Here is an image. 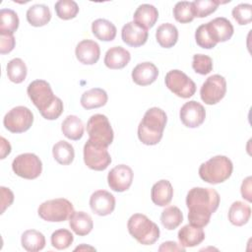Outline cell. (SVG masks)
I'll return each mask as SVG.
<instances>
[{"mask_svg": "<svg viewBox=\"0 0 252 252\" xmlns=\"http://www.w3.org/2000/svg\"><path fill=\"white\" fill-rule=\"evenodd\" d=\"M220 197L212 188L194 187L189 190L186 196L189 223L195 226L204 227L210 222L211 216L219 208Z\"/></svg>", "mask_w": 252, "mask_h": 252, "instance_id": "6da1fadb", "label": "cell"}, {"mask_svg": "<svg viewBox=\"0 0 252 252\" xmlns=\"http://www.w3.org/2000/svg\"><path fill=\"white\" fill-rule=\"evenodd\" d=\"M27 94L43 118L54 120L62 114L63 102L58 96L54 95L49 83L46 81H32L28 86Z\"/></svg>", "mask_w": 252, "mask_h": 252, "instance_id": "7a4b0ae2", "label": "cell"}, {"mask_svg": "<svg viewBox=\"0 0 252 252\" xmlns=\"http://www.w3.org/2000/svg\"><path fill=\"white\" fill-rule=\"evenodd\" d=\"M167 122L165 112L158 107H152L146 111L138 126L139 140L148 146H154L160 142Z\"/></svg>", "mask_w": 252, "mask_h": 252, "instance_id": "3957f363", "label": "cell"}, {"mask_svg": "<svg viewBox=\"0 0 252 252\" xmlns=\"http://www.w3.org/2000/svg\"><path fill=\"white\" fill-rule=\"evenodd\" d=\"M232 169V162L227 157L216 156L200 165L199 175L207 183L219 184L230 177Z\"/></svg>", "mask_w": 252, "mask_h": 252, "instance_id": "277c9868", "label": "cell"}, {"mask_svg": "<svg viewBox=\"0 0 252 252\" xmlns=\"http://www.w3.org/2000/svg\"><path fill=\"white\" fill-rule=\"evenodd\" d=\"M129 233L141 244L152 245L159 237V228L147 216L134 214L127 222Z\"/></svg>", "mask_w": 252, "mask_h": 252, "instance_id": "5b68a950", "label": "cell"}, {"mask_svg": "<svg viewBox=\"0 0 252 252\" xmlns=\"http://www.w3.org/2000/svg\"><path fill=\"white\" fill-rule=\"evenodd\" d=\"M74 212L73 204L65 198H57L41 203L37 209L38 216L46 221L60 222L68 220Z\"/></svg>", "mask_w": 252, "mask_h": 252, "instance_id": "8992f818", "label": "cell"}, {"mask_svg": "<svg viewBox=\"0 0 252 252\" xmlns=\"http://www.w3.org/2000/svg\"><path fill=\"white\" fill-rule=\"evenodd\" d=\"M87 132L89 139L101 147L107 148L113 142V130L108 118L103 114H94L89 118Z\"/></svg>", "mask_w": 252, "mask_h": 252, "instance_id": "52a82bcc", "label": "cell"}, {"mask_svg": "<svg viewBox=\"0 0 252 252\" xmlns=\"http://www.w3.org/2000/svg\"><path fill=\"white\" fill-rule=\"evenodd\" d=\"M13 171L25 179H35L42 171V162L39 158L32 153L17 156L12 162Z\"/></svg>", "mask_w": 252, "mask_h": 252, "instance_id": "ba28073f", "label": "cell"}, {"mask_svg": "<svg viewBox=\"0 0 252 252\" xmlns=\"http://www.w3.org/2000/svg\"><path fill=\"white\" fill-rule=\"evenodd\" d=\"M33 122V114L26 106H16L9 110L3 119L5 128L12 133L28 131Z\"/></svg>", "mask_w": 252, "mask_h": 252, "instance_id": "9c48e42d", "label": "cell"}, {"mask_svg": "<svg viewBox=\"0 0 252 252\" xmlns=\"http://www.w3.org/2000/svg\"><path fill=\"white\" fill-rule=\"evenodd\" d=\"M84 161L89 168L101 171L108 167L111 158L107 148L101 147L89 139L84 146Z\"/></svg>", "mask_w": 252, "mask_h": 252, "instance_id": "30bf717a", "label": "cell"}, {"mask_svg": "<svg viewBox=\"0 0 252 252\" xmlns=\"http://www.w3.org/2000/svg\"><path fill=\"white\" fill-rule=\"evenodd\" d=\"M164 83L168 90L182 98L191 97L196 92L195 83L180 70H171L167 72Z\"/></svg>", "mask_w": 252, "mask_h": 252, "instance_id": "8fae6325", "label": "cell"}, {"mask_svg": "<svg viewBox=\"0 0 252 252\" xmlns=\"http://www.w3.org/2000/svg\"><path fill=\"white\" fill-rule=\"evenodd\" d=\"M226 93V81L224 77L216 74L210 76L200 89L201 99L209 105L216 104L223 98Z\"/></svg>", "mask_w": 252, "mask_h": 252, "instance_id": "7c38bea8", "label": "cell"}, {"mask_svg": "<svg viewBox=\"0 0 252 252\" xmlns=\"http://www.w3.org/2000/svg\"><path fill=\"white\" fill-rule=\"evenodd\" d=\"M133 170L126 164L114 166L107 175V183L110 189L115 192H124L128 190L133 181Z\"/></svg>", "mask_w": 252, "mask_h": 252, "instance_id": "4fadbf2b", "label": "cell"}, {"mask_svg": "<svg viewBox=\"0 0 252 252\" xmlns=\"http://www.w3.org/2000/svg\"><path fill=\"white\" fill-rule=\"evenodd\" d=\"M181 122L188 128L199 127L206 118L204 106L196 100H190L182 105L179 112Z\"/></svg>", "mask_w": 252, "mask_h": 252, "instance_id": "5bb4252c", "label": "cell"}, {"mask_svg": "<svg viewBox=\"0 0 252 252\" xmlns=\"http://www.w3.org/2000/svg\"><path fill=\"white\" fill-rule=\"evenodd\" d=\"M206 30L215 43L224 42L233 34L232 24L224 17H218L205 24Z\"/></svg>", "mask_w": 252, "mask_h": 252, "instance_id": "9a60e30c", "label": "cell"}, {"mask_svg": "<svg viewBox=\"0 0 252 252\" xmlns=\"http://www.w3.org/2000/svg\"><path fill=\"white\" fill-rule=\"evenodd\" d=\"M90 207L97 216H108L115 209V198L106 190H97L90 198Z\"/></svg>", "mask_w": 252, "mask_h": 252, "instance_id": "2e32d148", "label": "cell"}, {"mask_svg": "<svg viewBox=\"0 0 252 252\" xmlns=\"http://www.w3.org/2000/svg\"><path fill=\"white\" fill-rule=\"evenodd\" d=\"M149 32L134 22H129L123 26L121 30V37L123 42L132 47L142 46L147 42Z\"/></svg>", "mask_w": 252, "mask_h": 252, "instance_id": "e0dca14e", "label": "cell"}, {"mask_svg": "<svg viewBox=\"0 0 252 252\" xmlns=\"http://www.w3.org/2000/svg\"><path fill=\"white\" fill-rule=\"evenodd\" d=\"M77 59L85 65H93L99 59L100 48L99 45L91 39H84L80 41L75 49Z\"/></svg>", "mask_w": 252, "mask_h": 252, "instance_id": "ac0fdd59", "label": "cell"}, {"mask_svg": "<svg viewBox=\"0 0 252 252\" xmlns=\"http://www.w3.org/2000/svg\"><path fill=\"white\" fill-rule=\"evenodd\" d=\"M131 76L135 84L139 86H148L157 80L158 70L152 62H142L132 70Z\"/></svg>", "mask_w": 252, "mask_h": 252, "instance_id": "d6986e66", "label": "cell"}, {"mask_svg": "<svg viewBox=\"0 0 252 252\" xmlns=\"http://www.w3.org/2000/svg\"><path fill=\"white\" fill-rule=\"evenodd\" d=\"M177 237L182 247H194L205 239V232L202 227L188 223L179 229Z\"/></svg>", "mask_w": 252, "mask_h": 252, "instance_id": "ffe728a7", "label": "cell"}, {"mask_svg": "<svg viewBox=\"0 0 252 252\" xmlns=\"http://www.w3.org/2000/svg\"><path fill=\"white\" fill-rule=\"evenodd\" d=\"M134 23L145 30H149L155 26L156 22L158 19V9L151 4H142L140 5L133 16Z\"/></svg>", "mask_w": 252, "mask_h": 252, "instance_id": "44dd1931", "label": "cell"}, {"mask_svg": "<svg viewBox=\"0 0 252 252\" xmlns=\"http://www.w3.org/2000/svg\"><path fill=\"white\" fill-rule=\"evenodd\" d=\"M173 197V188L166 179H161L155 183L151 190V199L153 203L159 207L168 205Z\"/></svg>", "mask_w": 252, "mask_h": 252, "instance_id": "7402d4cb", "label": "cell"}, {"mask_svg": "<svg viewBox=\"0 0 252 252\" xmlns=\"http://www.w3.org/2000/svg\"><path fill=\"white\" fill-rule=\"evenodd\" d=\"M131 59L130 52L121 46H113L109 48L104 56V64L112 70L124 68Z\"/></svg>", "mask_w": 252, "mask_h": 252, "instance_id": "603a6c76", "label": "cell"}, {"mask_svg": "<svg viewBox=\"0 0 252 252\" xmlns=\"http://www.w3.org/2000/svg\"><path fill=\"white\" fill-rule=\"evenodd\" d=\"M69 225L77 235L84 236L92 231L94 222L89 214L82 211H74L69 218Z\"/></svg>", "mask_w": 252, "mask_h": 252, "instance_id": "cb8c5ba5", "label": "cell"}, {"mask_svg": "<svg viewBox=\"0 0 252 252\" xmlns=\"http://www.w3.org/2000/svg\"><path fill=\"white\" fill-rule=\"evenodd\" d=\"M156 38L161 47L170 48L175 45L178 40V30L170 23L161 24L157 29Z\"/></svg>", "mask_w": 252, "mask_h": 252, "instance_id": "d4e9b609", "label": "cell"}, {"mask_svg": "<svg viewBox=\"0 0 252 252\" xmlns=\"http://www.w3.org/2000/svg\"><path fill=\"white\" fill-rule=\"evenodd\" d=\"M51 12L46 5L34 4L27 11V21L32 27H43L49 23Z\"/></svg>", "mask_w": 252, "mask_h": 252, "instance_id": "484cf974", "label": "cell"}, {"mask_svg": "<svg viewBox=\"0 0 252 252\" xmlns=\"http://www.w3.org/2000/svg\"><path fill=\"white\" fill-rule=\"evenodd\" d=\"M107 94L100 88H94L85 92L81 96V105L86 109L97 108L107 102Z\"/></svg>", "mask_w": 252, "mask_h": 252, "instance_id": "4316f807", "label": "cell"}, {"mask_svg": "<svg viewBox=\"0 0 252 252\" xmlns=\"http://www.w3.org/2000/svg\"><path fill=\"white\" fill-rule=\"evenodd\" d=\"M251 216V208L249 205L241 202L235 201L231 204L228 210V220L236 226H242L249 220Z\"/></svg>", "mask_w": 252, "mask_h": 252, "instance_id": "83f0119b", "label": "cell"}, {"mask_svg": "<svg viewBox=\"0 0 252 252\" xmlns=\"http://www.w3.org/2000/svg\"><path fill=\"white\" fill-rule=\"evenodd\" d=\"M63 135L73 141L80 140L84 135V124L76 115H68L61 124Z\"/></svg>", "mask_w": 252, "mask_h": 252, "instance_id": "f1b7e54d", "label": "cell"}, {"mask_svg": "<svg viewBox=\"0 0 252 252\" xmlns=\"http://www.w3.org/2000/svg\"><path fill=\"white\" fill-rule=\"evenodd\" d=\"M21 244L29 252L40 251L45 246V237L38 230L28 229L22 234Z\"/></svg>", "mask_w": 252, "mask_h": 252, "instance_id": "f546056e", "label": "cell"}, {"mask_svg": "<svg viewBox=\"0 0 252 252\" xmlns=\"http://www.w3.org/2000/svg\"><path fill=\"white\" fill-rule=\"evenodd\" d=\"M94 35L101 41H111L116 36V27L108 20L97 19L92 24Z\"/></svg>", "mask_w": 252, "mask_h": 252, "instance_id": "4dcf8cb0", "label": "cell"}, {"mask_svg": "<svg viewBox=\"0 0 252 252\" xmlns=\"http://www.w3.org/2000/svg\"><path fill=\"white\" fill-rule=\"evenodd\" d=\"M52 155L54 159L63 165L70 164L75 158V151L73 146L66 141L57 142L52 148Z\"/></svg>", "mask_w": 252, "mask_h": 252, "instance_id": "1f68e13d", "label": "cell"}, {"mask_svg": "<svg viewBox=\"0 0 252 252\" xmlns=\"http://www.w3.org/2000/svg\"><path fill=\"white\" fill-rule=\"evenodd\" d=\"M6 71L8 79L15 84L24 82L28 73L26 63L21 58H14L10 60L7 64Z\"/></svg>", "mask_w": 252, "mask_h": 252, "instance_id": "d6a6232c", "label": "cell"}, {"mask_svg": "<svg viewBox=\"0 0 252 252\" xmlns=\"http://www.w3.org/2000/svg\"><path fill=\"white\" fill-rule=\"evenodd\" d=\"M182 221L183 215L180 209L176 206H169L161 212L160 222L168 230L175 229Z\"/></svg>", "mask_w": 252, "mask_h": 252, "instance_id": "836d02e7", "label": "cell"}, {"mask_svg": "<svg viewBox=\"0 0 252 252\" xmlns=\"http://www.w3.org/2000/svg\"><path fill=\"white\" fill-rule=\"evenodd\" d=\"M19 17L14 10L1 9L0 11V33L13 34L19 28Z\"/></svg>", "mask_w": 252, "mask_h": 252, "instance_id": "e575fe53", "label": "cell"}, {"mask_svg": "<svg viewBox=\"0 0 252 252\" xmlns=\"http://www.w3.org/2000/svg\"><path fill=\"white\" fill-rule=\"evenodd\" d=\"M54 9L57 17L62 20H71L79 13V6L73 0H59L55 3Z\"/></svg>", "mask_w": 252, "mask_h": 252, "instance_id": "d590c367", "label": "cell"}, {"mask_svg": "<svg viewBox=\"0 0 252 252\" xmlns=\"http://www.w3.org/2000/svg\"><path fill=\"white\" fill-rule=\"evenodd\" d=\"M220 1L217 0H195L192 2V10L194 17L205 18L214 13Z\"/></svg>", "mask_w": 252, "mask_h": 252, "instance_id": "8d00e7d4", "label": "cell"}, {"mask_svg": "<svg viewBox=\"0 0 252 252\" xmlns=\"http://www.w3.org/2000/svg\"><path fill=\"white\" fill-rule=\"evenodd\" d=\"M173 17L177 22L181 24H187L192 22L195 18L192 10V2H177L173 8Z\"/></svg>", "mask_w": 252, "mask_h": 252, "instance_id": "74e56055", "label": "cell"}, {"mask_svg": "<svg viewBox=\"0 0 252 252\" xmlns=\"http://www.w3.org/2000/svg\"><path fill=\"white\" fill-rule=\"evenodd\" d=\"M50 240H51V245L54 248L58 250H62V249L68 248L73 243L74 236L70 230L65 228H60L55 230L51 234Z\"/></svg>", "mask_w": 252, "mask_h": 252, "instance_id": "f35d334b", "label": "cell"}, {"mask_svg": "<svg viewBox=\"0 0 252 252\" xmlns=\"http://www.w3.org/2000/svg\"><path fill=\"white\" fill-rule=\"evenodd\" d=\"M232 17L238 25H248L252 21V5L241 3L232 9Z\"/></svg>", "mask_w": 252, "mask_h": 252, "instance_id": "ab89813d", "label": "cell"}, {"mask_svg": "<svg viewBox=\"0 0 252 252\" xmlns=\"http://www.w3.org/2000/svg\"><path fill=\"white\" fill-rule=\"evenodd\" d=\"M192 68L200 75H207L213 70V60L208 55L195 54L193 55Z\"/></svg>", "mask_w": 252, "mask_h": 252, "instance_id": "60d3db41", "label": "cell"}, {"mask_svg": "<svg viewBox=\"0 0 252 252\" xmlns=\"http://www.w3.org/2000/svg\"><path fill=\"white\" fill-rule=\"evenodd\" d=\"M195 40L200 47L206 48V49L214 48L217 45V43H215L211 39V37L206 30L205 24H203L197 28V30L195 32Z\"/></svg>", "mask_w": 252, "mask_h": 252, "instance_id": "b9f144b4", "label": "cell"}, {"mask_svg": "<svg viewBox=\"0 0 252 252\" xmlns=\"http://www.w3.org/2000/svg\"><path fill=\"white\" fill-rule=\"evenodd\" d=\"M16 44V40L11 33H0V53L6 54L11 52Z\"/></svg>", "mask_w": 252, "mask_h": 252, "instance_id": "7bdbcfd3", "label": "cell"}, {"mask_svg": "<svg viewBox=\"0 0 252 252\" xmlns=\"http://www.w3.org/2000/svg\"><path fill=\"white\" fill-rule=\"evenodd\" d=\"M1 189V214L5 212V210L10 207L14 201V194L13 192L4 186L0 187Z\"/></svg>", "mask_w": 252, "mask_h": 252, "instance_id": "ee69618b", "label": "cell"}, {"mask_svg": "<svg viewBox=\"0 0 252 252\" xmlns=\"http://www.w3.org/2000/svg\"><path fill=\"white\" fill-rule=\"evenodd\" d=\"M251 176H248L246 177L242 184H241V195H242V198H244L245 200H247L248 202H251L252 201V198H251Z\"/></svg>", "mask_w": 252, "mask_h": 252, "instance_id": "f6af8a7d", "label": "cell"}, {"mask_svg": "<svg viewBox=\"0 0 252 252\" xmlns=\"http://www.w3.org/2000/svg\"><path fill=\"white\" fill-rule=\"evenodd\" d=\"M158 251H185V248L181 245H178L174 241H165L161 243V245L158 248Z\"/></svg>", "mask_w": 252, "mask_h": 252, "instance_id": "bcb514c9", "label": "cell"}, {"mask_svg": "<svg viewBox=\"0 0 252 252\" xmlns=\"http://www.w3.org/2000/svg\"><path fill=\"white\" fill-rule=\"evenodd\" d=\"M1 158H5L6 156H8L10 153H11V145L10 143L4 138V137H1Z\"/></svg>", "mask_w": 252, "mask_h": 252, "instance_id": "7dc6e473", "label": "cell"}, {"mask_svg": "<svg viewBox=\"0 0 252 252\" xmlns=\"http://www.w3.org/2000/svg\"><path fill=\"white\" fill-rule=\"evenodd\" d=\"M82 249H91V250H95L94 247H89V246H87V247H86V245H84V244H83L82 246H78L75 250H82Z\"/></svg>", "mask_w": 252, "mask_h": 252, "instance_id": "c3c4849f", "label": "cell"}]
</instances>
